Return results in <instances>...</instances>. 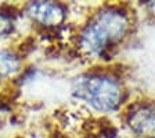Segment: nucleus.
Segmentation results:
<instances>
[{"label": "nucleus", "mask_w": 155, "mask_h": 138, "mask_svg": "<svg viewBox=\"0 0 155 138\" xmlns=\"http://www.w3.org/2000/svg\"><path fill=\"white\" fill-rule=\"evenodd\" d=\"M130 28L129 16L120 9L107 7L96 14L78 35V45L89 56H101L111 45L122 41Z\"/></svg>", "instance_id": "nucleus-1"}, {"label": "nucleus", "mask_w": 155, "mask_h": 138, "mask_svg": "<svg viewBox=\"0 0 155 138\" xmlns=\"http://www.w3.org/2000/svg\"><path fill=\"white\" fill-rule=\"evenodd\" d=\"M72 95L96 112H114L123 101V87L110 74H83L72 81Z\"/></svg>", "instance_id": "nucleus-2"}, {"label": "nucleus", "mask_w": 155, "mask_h": 138, "mask_svg": "<svg viewBox=\"0 0 155 138\" xmlns=\"http://www.w3.org/2000/svg\"><path fill=\"white\" fill-rule=\"evenodd\" d=\"M25 14L35 25L57 28L67 18V9L57 2H31L25 6Z\"/></svg>", "instance_id": "nucleus-3"}, {"label": "nucleus", "mask_w": 155, "mask_h": 138, "mask_svg": "<svg viewBox=\"0 0 155 138\" xmlns=\"http://www.w3.org/2000/svg\"><path fill=\"white\" fill-rule=\"evenodd\" d=\"M127 126L133 134L141 138H155V105L141 103L127 115Z\"/></svg>", "instance_id": "nucleus-4"}, {"label": "nucleus", "mask_w": 155, "mask_h": 138, "mask_svg": "<svg viewBox=\"0 0 155 138\" xmlns=\"http://www.w3.org/2000/svg\"><path fill=\"white\" fill-rule=\"evenodd\" d=\"M22 69V60L13 49L0 48V80H8L17 76Z\"/></svg>", "instance_id": "nucleus-5"}, {"label": "nucleus", "mask_w": 155, "mask_h": 138, "mask_svg": "<svg viewBox=\"0 0 155 138\" xmlns=\"http://www.w3.org/2000/svg\"><path fill=\"white\" fill-rule=\"evenodd\" d=\"M14 18L13 14L8 11L0 10V41L8 38L11 34L14 32Z\"/></svg>", "instance_id": "nucleus-6"}, {"label": "nucleus", "mask_w": 155, "mask_h": 138, "mask_svg": "<svg viewBox=\"0 0 155 138\" xmlns=\"http://www.w3.org/2000/svg\"><path fill=\"white\" fill-rule=\"evenodd\" d=\"M148 6H150V9H151V10H152V13L155 14V2H154V3H150Z\"/></svg>", "instance_id": "nucleus-7"}]
</instances>
